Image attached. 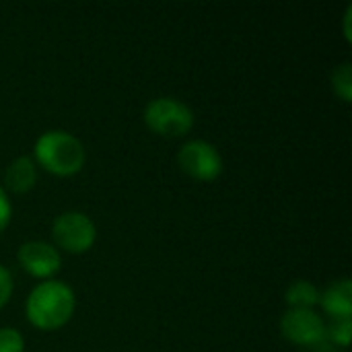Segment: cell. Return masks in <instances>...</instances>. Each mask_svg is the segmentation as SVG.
Segmentation results:
<instances>
[{
	"label": "cell",
	"mask_w": 352,
	"mask_h": 352,
	"mask_svg": "<svg viewBox=\"0 0 352 352\" xmlns=\"http://www.w3.org/2000/svg\"><path fill=\"white\" fill-rule=\"evenodd\" d=\"M74 311V293L58 280L39 283L27 299V318L39 330H56L64 326Z\"/></svg>",
	"instance_id": "cell-1"
},
{
	"label": "cell",
	"mask_w": 352,
	"mask_h": 352,
	"mask_svg": "<svg viewBox=\"0 0 352 352\" xmlns=\"http://www.w3.org/2000/svg\"><path fill=\"white\" fill-rule=\"evenodd\" d=\"M33 151L37 163L56 175H72L85 163V148L80 140L62 130H50L41 134Z\"/></svg>",
	"instance_id": "cell-2"
},
{
	"label": "cell",
	"mask_w": 352,
	"mask_h": 352,
	"mask_svg": "<svg viewBox=\"0 0 352 352\" xmlns=\"http://www.w3.org/2000/svg\"><path fill=\"white\" fill-rule=\"evenodd\" d=\"M144 122L161 136H182L194 126V113L186 103L173 97H159L146 105Z\"/></svg>",
	"instance_id": "cell-3"
},
{
	"label": "cell",
	"mask_w": 352,
	"mask_h": 352,
	"mask_svg": "<svg viewBox=\"0 0 352 352\" xmlns=\"http://www.w3.org/2000/svg\"><path fill=\"white\" fill-rule=\"evenodd\" d=\"M52 235L58 248L72 252V254H82L87 252L97 237L95 223L82 214V212H62L54 225H52Z\"/></svg>",
	"instance_id": "cell-4"
},
{
	"label": "cell",
	"mask_w": 352,
	"mask_h": 352,
	"mask_svg": "<svg viewBox=\"0 0 352 352\" xmlns=\"http://www.w3.org/2000/svg\"><path fill=\"white\" fill-rule=\"evenodd\" d=\"M179 167L198 182H210L223 171V159L219 151L206 140H190L177 155Z\"/></svg>",
	"instance_id": "cell-5"
},
{
	"label": "cell",
	"mask_w": 352,
	"mask_h": 352,
	"mask_svg": "<svg viewBox=\"0 0 352 352\" xmlns=\"http://www.w3.org/2000/svg\"><path fill=\"white\" fill-rule=\"evenodd\" d=\"M280 332L295 344L316 346L326 338V324L314 309H289L280 320Z\"/></svg>",
	"instance_id": "cell-6"
},
{
	"label": "cell",
	"mask_w": 352,
	"mask_h": 352,
	"mask_svg": "<svg viewBox=\"0 0 352 352\" xmlns=\"http://www.w3.org/2000/svg\"><path fill=\"white\" fill-rule=\"evenodd\" d=\"M19 264L37 278H50L60 270V254L45 241H27L19 248Z\"/></svg>",
	"instance_id": "cell-7"
},
{
	"label": "cell",
	"mask_w": 352,
	"mask_h": 352,
	"mask_svg": "<svg viewBox=\"0 0 352 352\" xmlns=\"http://www.w3.org/2000/svg\"><path fill=\"white\" fill-rule=\"evenodd\" d=\"M320 303L334 320H351L352 316V285L349 278H342L330 285L322 295Z\"/></svg>",
	"instance_id": "cell-8"
},
{
	"label": "cell",
	"mask_w": 352,
	"mask_h": 352,
	"mask_svg": "<svg viewBox=\"0 0 352 352\" xmlns=\"http://www.w3.org/2000/svg\"><path fill=\"white\" fill-rule=\"evenodd\" d=\"M35 175H37V171H35L33 159H29V157H16L8 165V169L4 173V182H6V188L10 192L23 194V192H27V190L33 188Z\"/></svg>",
	"instance_id": "cell-9"
},
{
	"label": "cell",
	"mask_w": 352,
	"mask_h": 352,
	"mask_svg": "<svg viewBox=\"0 0 352 352\" xmlns=\"http://www.w3.org/2000/svg\"><path fill=\"white\" fill-rule=\"evenodd\" d=\"M285 299L291 305V309H311L320 303V291L307 280H297L287 289Z\"/></svg>",
	"instance_id": "cell-10"
},
{
	"label": "cell",
	"mask_w": 352,
	"mask_h": 352,
	"mask_svg": "<svg viewBox=\"0 0 352 352\" xmlns=\"http://www.w3.org/2000/svg\"><path fill=\"white\" fill-rule=\"evenodd\" d=\"M332 85L336 89V93L344 99L351 101L352 99V66L349 62L340 64L334 74H332Z\"/></svg>",
	"instance_id": "cell-11"
},
{
	"label": "cell",
	"mask_w": 352,
	"mask_h": 352,
	"mask_svg": "<svg viewBox=\"0 0 352 352\" xmlns=\"http://www.w3.org/2000/svg\"><path fill=\"white\" fill-rule=\"evenodd\" d=\"M352 334V322L351 320H336L330 328H326V336H330L334 342H338L340 346H349Z\"/></svg>",
	"instance_id": "cell-12"
},
{
	"label": "cell",
	"mask_w": 352,
	"mask_h": 352,
	"mask_svg": "<svg viewBox=\"0 0 352 352\" xmlns=\"http://www.w3.org/2000/svg\"><path fill=\"white\" fill-rule=\"evenodd\" d=\"M23 336L12 328H0V352H23Z\"/></svg>",
	"instance_id": "cell-13"
},
{
	"label": "cell",
	"mask_w": 352,
	"mask_h": 352,
	"mask_svg": "<svg viewBox=\"0 0 352 352\" xmlns=\"http://www.w3.org/2000/svg\"><path fill=\"white\" fill-rule=\"evenodd\" d=\"M12 295V276L10 272L0 264V307H4L8 303Z\"/></svg>",
	"instance_id": "cell-14"
},
{
	"label": "cell",
	"mask_w": 352,
	"mask_h": 352,
	"mask_svg": "<svg viewBox=\"0 0 352 352\" xmlns=\"http://www.w3.org/2000/svg\"><path fill=\"white\" fill-rule=\"evenodd\" d=\"M10 212H12L10 202H8V198H6L4 190L0 188V231L8 225V221H10Z\"/></svg>",
	"instance_id": "cell-15"
},
{
	"label": "cell",
	"mask_w": 352,
	"mask_h": 352,
	"mask_svg": "<svg viewBox=\"0 0 352 352\" xmlns=\"http://www.w3.org/2000/svg\"><path fill=\"white\" fill-rule=\"evenodd\" d=\"M351 14H352V6H349V8H346V14H344V31H346V37H349V39H351V29H349Z\"/></svg>",
	"instance_id": "cell-16"
}]
</instances>
